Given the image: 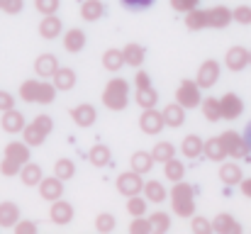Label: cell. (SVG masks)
<instances>
[{"label": "cell", "instance_id": "1", "mask_svg": "<svg viewBox=\"0 0 251 234\" xmlns=\"http://www.w3.org/2000/svg\"><path fill=\"white\" fill-rule=\"evenodd\" d=\"M127 93H129V85L125 78H112L102 93V103L110 107V110H125L127 107Z\"/></svg>", "mask_w": 251, "mask_h": 234}, {"label": "cell", "instance_id": "2", "mask_svg": "<svg viewBox=\"0 0 251 234\" xmlns=\"http://www.w3.org/2000/svg\"><path fill=\"white\" fill-rule=\"evenodd\" d=\"M171 198H173V210H176V215H180V217H190L193 215V188L190 185H185V183H176V188H173V193H171Z\"/></svg>", "mask_w": 251, "mask_h": 234}, {"label": "cell", "instance_id": "3", "mask_svg": "<svg viewBox=\"0 0 251 234\" xmlns=\"http://www.w3.org/2000/svg\"><path fill=\"white\" fill-rule=\"evenodd\" d=\"M117 190H120L122 195H127V198H132V195H139V193L144 190L142 173H137L134 168H132V171H127V173H122V176L117 178Z\"/></svg>", "mask_w": 251, "mask_h": 234}, {"label": "cell", "instance_id": "4", "mask_svg": "<svg viewBox=\"0 0 251 234\" xmlns=\"http://www.w3.org/2000/svg\"><path fill=\"white\" fill-rule=\"evenodd\" d=\"M178 103L183 107H198L200 105V85L193 83V80H183L178 85V93H176Z\"/></svg>", "mask_w": 251, "mask_h": 234}, {"label": "cell", "instance_id": "5", "mask_svg": "<svg viewBox=\"0 0 251 234\" xmlns=\"http://www.w3.org/2000/svg\"><path fill=\"white\" fill-rule=\"evenodd\" d=\"M164 125H166V122H164V112H156L154 107H149V110L142 112V117H139V127H142L144 134H159Z\"/></svg>", "mask_w": 251, "mask_h": 234}, {"label": "cell", "instance_id": "6", "mask_svg": "<svg viewBox=\"0 0 251 234\" xmlns=\"http://www.w3.org/2000/svg\"><path fill=\"white\" fill-rule=\"evenodd\" d=\"M39 195H42L44 200H49V203L61 200V195H64V181H61L59 176L44 178V181L39 183Z\"/></svg>", "mask_w": 251, "mask_h": 234}, {"label": "cell", "instance_id": "7", "mask_svg": "<svg viewBox=\"0 0 251 234\" xmlns=\"http://www.w3.org/2000/svg\"><path fill=\"white\" fill-rule=\"evenodd\" d=\"M217 78H220V64L215 59H207L198 71V85L200 88H212L217 83Z\"/></svg>", "mask_w": 251, "mask_h": 234}, {"label": "cell", "instance_id": "8", "mask_svg": "<svg viewBox=\"0 0 251 234\" xmlns=\"http://www.w3.org/2000/svg\"><path fill=\"white\" fill-rule=\"evenodd\" d=\"M222 142H225V147H227L229 156H234V158H244L247 152H249L247 139H239V134H237V132H232V130L222 134Z\"/></svg>", "mask_w": 251, "mask_h": 234}, {"label": "cell", "instance_id": "9", "mask_svg": "<svg viewBox=\"0 0 251 234\" xmlns=\"http://www.w3.org/2000/svg\"><path fill=\"white\" fill-rule=\"evenodd\" d=\"M225 64H227L229 71L239 74L244 66H249V52H247L244 47H232V49L227 52V56H225Z\"/></svg>", "mask_w": 251, "mask_h": 234}, {"label": "cell", "instance_id": "10", "mask_svg": "<svg viewBox=\"0 0 251 234\" xmlns=\"http://www.w3.org/2000/svg\"><path fill=\"white\" fill-rule=\"evenodd\" d=\"M0 125H2V130H5L7 134H20V132L25 130V115L17 112L15 107H12V110H5Z\"/></svg>", "mask_w": 251, "mask_h": 234}, {"label": "cell", "instance_id": "11", "mask_svg": "<svg viewBox=\"0 0 251 234\" xmlns=\"http://www.w3.org/2000/svg\"><path fill=\"white\" fill-rule=\"evenodd\" d=\"M56 71H59V61H56L54 54H42V56H37V61H34V74L39 78H49V76H54Z\"/></svg>", "mask_w": 251, "mask_h": 234}, {"label": "cell", "instance_id": "12", "mask_svg": "<svg viewBox=\"0 0 251 234\" xmlns=\"http://www.w3.org/2000/svg\"><path fill=\"white\" fill-rule=\"evenodd\" d=\"M222 117L225 120H237L239 115H242V110H244V103L234 95V93H227V95H222Z\"/></svg>", "mask_w": 251, "mask_h": 234}, {"label": "cell", "instance_id": "13", "mask_svg": "<svg viewBox=\"0 0 251 234\" xmlns=\"http://www.w3.org/2000/svg\"><path fill=\"white\" fill-rule=\"evenodd\" d=\"M232 20H234V12L225 5H217V7L207 10V25L210 27H227Z\"/></svg>", "mask_w": 251, "mask_h": 234}, {"label": "cell", "instance_id": "14", "mask_svg": "<svg viewBox=\"0 0 251 234\" xmlns=\"http://www.w3.org/2000/svg\"><path fill=\"white\" fill-rule=\"evenodd\" d=\"M49 217H51L54 225H69V222L74 220V208H71L69 203H64V200H54Z\"/></svg>", "mask_w": 251, "mask_h": 234}, {"label": "cell", "instance_id": "15", "mask_svg": "<svg viewBox=\"0 0 251 234\" xmlns=\"http://www.w3.org/2000/svg\"><path fill=\"white\" fill-rule=\"evenodd\" d=\"M71 117H74V122L78 125V127H90V125H95V117H98V112H95V107L93 105H76L74 110H71Z\"/></svg>", "mask_w": 251, "mask_h": 234}, {"label": "cell", "instance_id": "16", "mask_svg": "<svg viewBox=\"0 0 251 234\" xmlns=\"http://www.w3.org/2000/svg\"><path fill=\"white\" fill-rule=\"evenodd\" d=\"M83 47H85V32L83 29H78V27L69 29L66 37H64V49H66L69 54H78Z\"/></svg>", "mask_w": 251, "mask_h": 234}, {"label": "cell", "instance_id": "17", "mask_svg": "<svg viewBox=\"0 0 251 234\" xmlns=\"http://www.w3.org/2000/svg\"><path fill=\"white\" fill-rule=\"evenodd\" d=\"M39 34L44 39H56L61 34V20L56 15H44V20L39 22Z\"/></svg>", "mask_w": 251, "mask_h": 234}, {"label": "cell", "instance_id": "18", "mask_svg": "<svg viewBox=\"0 0 251 234\" xmlns=\"http://www.w3.org/2000/svg\"><path fill=\"white\" fill-rule=\"evenodd\" d=\"M164 122L168 127H180L185 122V107L180 103H171L164 107Z\"/></svg>", "mask_w": 251, "mask_h": 234}, {"label": "cell", "instance_id": "19", "mask_svg": "<svg viewBox=\"0 0 251 234\" xmlns=\"http://www.w3.org/2000/svg\"><path fill=\"white\" fill-rule=\"evenodd\" d=\"M180 152H183V156H188V158H198V156L205 152V142L198 134H188L183 139V144H180Z\"/></svg>", "mask_w": 251, "mask_h": 234}, {"label": "cell", "instance_id": "20", "mask_svg": "<svg viewBox=\"0 0 251 234\" xmlns=\"http://www.w3.org/2000/svg\"><path fill=\"white\" fill-rule=\"evenodd\" d=\"M105 15V5L100 2V0H83V5H81V17H83L85 22H95V20H100Z\"/></svg>", "mask_w": 251, "mask_h": 234}, {"label": "cell", "instance_id": "21", "mask_svg": "<svg viewBox=\"0 0 251 234\" xmlns=\"http://www.w3.org/2000/svg\"><path fill=\"white\" fill-rule=\"evenodd\" d=\"M227 154H229V152H227L222 137H215V139H207V142H205V156H207L210 161H222Z\"/></svg>", "mask_w": 251, "mask_h": 234}, {"label": "cell", "instance_id": "22", "mask_svg": "<svg viewBox=\"0 0 251 234\" xmlns=\"http://www.w3.org/2000/svg\"><path fill=\"white\" fill-rule=\"evenodd\" d=\"M154 154H147V152H134L132 158H129V166L137 171V173H149L151 166H154Z\"/></svg>", "mask_w": 251, "mask_h": 234}, {"label": "cell", "instance_id": "23", "mask_svg": "<svg viewBox=\"0 0 251 234\" xmlns=\"http://www.w3.org/2000/svg\"><path fill=\"white\" fill-rule=\"evenodd\" d=\"M20 217V208L15 203H0V227H15Z\"/></svg>", "mask_w": 251, "mask_h": 234}, {"label": "cell", "instance_id": "24", "mask_svg": "<svg viewBox=\"0 0 251 234\" xmlns=\"http://www.w3.org/2000/svg\"><path fill=\"white\" fill-rule=\"evenodd\" d=\"M212 230L215 232H222V234H239L242 232V225L234 222L229 215H217L215 222H212Z\"/></svg>", "mask_w": 251, "mask_h": 234}, {"label": "cell", "instance_id": "25", "mask_svg": "<svg viewBox=\"0 0 251 234\" xmlns=\"http://www.w3.org/2000/svg\"><path fill=\"white\" fill-rule=\"evenodd\" d=\"M122 64H125V52H120V49H107V52L102 54V66H105L110 74L120 71Z\"/></svg>", "mask_w": 251, "mask_h": 234}, {"label": "cell", "instance_id": "26", "mask_svg": "<svg viewBox=\"0 0 251 234\" xmlns=\"http://www.w3.org/2000/svg\"><path fill=\"white\" fill-rule=\"evenodd\" d=\"M144 195H147L149 203H164L168 198V193H166V188L161 185V181H149V183H144Z\"/></svg>", "mask_w": 251, "mask_h": 234}, {"label": "cell", "instance_id": "27", "mask_svg": "<svg viewBox=\"0 0 251 234\" xmlns=\"http://www.w3.org/2000/svg\"><path fill=\"white\" fill-rule=\"evenodd\" d=\"M20 178L25 185H39L42 183V168L37 163H25L20 168Z\"/></svg>", "mask_w": 251, "mask_h": 234}, {"label": "cell", "instance_id": "28", "mask_svg": "<svg viewBox=\"0 0 251 234\" xmlns=\"http://www.w3.org/2000/svg\"><path fill=\"white\" fill-rule=\"evenodd\" d=\"M220 181H222L225 185H237V183H242V168H239L237 163H225V166L220 168Z\"/></svg>", "mask_w": 251, "mask_h": 234}, {"label": "cell", "instance_id": "29", "mask_svg": "<svg viewBox=\"0 0 251 234\" xmlns=\"http://www.w3.org/2000/svg\"><path fill=\"white\" fill-rule=\"evenodd\" d=\"M27 147H29L27 142H25V144H20V142L7 144V149H5V158H12V161H17L20 166H25V163H27V158H29Z\"/></svg>", "mask_w": 251, "mask_h": 234}, {"label": "cell", "instance_id": "30", "mask_svg": "<svg viewBox=\"0 0 251 234\" xmlns=\"http://www.w3.org/2000/svg\"><path fill=\"white\" fill-rule=\"evenodd\" d=\"M122 52H125V64H127V66H134V69L142 66V61H144V49H142L139 44L132 42V44H127Z\"/></svg>", "mask_w": 251, "mask_h": 234}, {"label": "cell", "instance_id": "31", "mask_svg": "<svg viewBox=\"0 0 251 234\" xmlns=\"http://www.w3.org/2000/svg\"><path fill=\"white\" fill-rule=\"evenodd\" d=\"M54 85H56L59 90H71V88L76 85V74H74L71 69H59V71L54 74Z\"/></svg>", "mask_w": 251, "mask_h": 234}, {"label": "cell", "instance_id": "32", "mask_svg": "<svg viewBox=\"0 0 251 234\" xmlns=\"http://www.w3.org/2000/svg\"><path fill=\"white\" fill-rule=\"evenodd\" d=\"M22 134H25V142H27L29 147H39V144L47 139V132H44V130H39L34 122H32V125H25Z\"/></svg>", "mask_w": 251, "mask_h": 234}, {"label": "cell", "instance_id": "33", "mask_svg": "<svg viewBox=\"0 0 251 234\" xmlns=\"http://www.w3.org/2000/svg\"><path fill=\"white\" fill-rule=\"evenodd\" d=\"M110 149L105 147V144H95L93 149H90V163L93 166H98V168H102V166H107L110 163Z\"/></svg>", "mask_w": 251, "mask_h": 234}, {"label": "cell", "instance_id": "34", "mask_svg": "<svg viewBox=\"0 0 251 234\" xmlns=\"http://www.w3.org/2000/svg\"><path fill=\"white\" fill-rule=\"evenodd\" d=\"M137 103H139V107L149 110V107H154L159 103V93L154 88H139L137 90Z\"/></svg>", "mask_w": 251, "mask_h": 234}, {"label": "cell", "instance_id": "35", "mask_svg": "<svg viewBox=\"0 0 251 234\" xmlns=\"http://www.w3.org/2000/svg\"><path fill=\"white\" fill-rule=\"evenodd\" d=\"M202 112L210 122H217L222 117V103L217 98H207V100H202Z\"/></svg>", "mask_w": 251, "mask_h": 234}, {"label": "cell", "instance_id": "36", "mask_svg": "<svg viewBox=\"0 0 251 234\" xmlns=\"http://www.w3.org/2000/svg\"><path fill=\"white\" fill-rule=\"evenodd\" d=\"M151 154H154V158H156L159 163H166L171 158H176V147H173L171 142H159Z\"/></svg>", "mask_w": 251, "mask_h": 234}, {"label": "cell", "instance_id": "37", "mask_svg": "<svg viewBox=\"0 0 251 234\" xmlns=\"http://www.w3.org/2000/svg\"><path fill=\"white\" fill-rule=\"evenodd\" d=\"M20 98L25 103H37V98H39V83L37 80H25L20 85Z\"/></svg>", "mask_w": 251, "mask_h": 234}, {"label": "cell", "instance_id": "38", "mask_svg": "<svg viewBox=\"0 0 251 234\" xmlns=\"http://www.w3.org/2000/svg\"><path fill=\"white\" fill-rule=\"evenodd\" d=\"M185 25H188L190 29L210 27V25H207V10H190V15L185 17Z\"/></svg>", "mask_w": 251, "mask_h": 234}, {"label": "cell", "instance_id": "39", "mask_svg": "<svg viewBox=\"0 0 251 234\" xmlns=\"http://www.w3.org/2000/svg\"><path fill=\"white\" fill-rule=\"evenodd\" d=\"M54 171H56V176H59L61 181H71L74 173H76V166H74V161H69V158H59L56 166H54Z\"/></svg>", "mask_w": 251, "mask_h": 234}, {"label": "cell", "instance_id": "40", "mask_svg": "<svg viewBox=\"0 0 251 234\" xmlns=\"http://www.w3.org/2000/svg\"><path fill=\"white\" fill-rule=\"evenodd\" d=\"M164 166H166V171H164V173H166L168 181H173V183L183 181V173H185V168H183V163H180V161L171 158V161H166Z\"/></svg>", "mask_w": 251, "mask_h": 234}, {"label": "cell", "instance_id": "41", "mask_svg": "<svg viewBox=\"0 0 251 234\" xmlns=\"http://www.w3.org/2000/svg\"><path fill=\"white\" fill-rule=\"evenodd\" d=\"M56 85L54 83H39V98H37V103H44V105H49V103H54V98H56Z\"/></svg>", "mask_w": 251, "mask_h": 234}, {"label": "cell", "instance_id": "42", "mask_svg": "<svg viewBox=\"0 0 251 234\" xmlns=\"http://www.w3.org/2000/svg\"><path fill=\"white\" fill-rule=\"evenodd\" d=\"M151 227H154V232L164 234L171 230V217H168L166 212H154L151 215Z\"/></svg>", "mask_w": 251, "mask_h": 234}, {"label": "cell", "instance_id": "43", "mask_svg": "<svg viewBox=\"0 0 251 234\" xmlns=\"http://www.w3.org/2000/svg\"><path fill=\"white\" fill-rule=\"evenodd\" d=\"M127 212L134 215V217H142V215L147 212V200H142L139 195H132V198L127 200Z\"/></svg>", "mask_w": 251, "mask_h": 234}, {"label": "cell", "instance_id": "44", "mask_svg": "<svg viewBox=\"0 0 251 234\" xmlns=\"http://www.w3.org/2000/svg\"><path fill=\"white\" fill-rule=\"evenodd\" d=\"M95 230L102 234L112 232L115 230V217L112 215H107V212H102V215H98V220H95Z\"/></svg>", "mask_w": 251, "mask_h": 234}, {"label": "cell", "instance_id": "45", "mask_svg": "<svg viewBox=\"0 0 251 234\" xmlns=\"http://www.w3.org/2000/svg\"><path fill=\"white\" fill-rule=\"evenodd\" d=\"M61 0H34V7L39 10V15H54L59 10Z\"/></svg>", "mask_w": 251, "mask_h": 234}, {"label": "cell", "instance_id": "46", "mask_svg": "<svg viewBox=\"0 0 251 234\" xmlns=\"http://www.w3.org/2000/svg\"><path fill=\"white\" fill-rule=\"evenodd\" d=\"M129 232H132V234H149V232H154V227H151V220L134 217V222L129 225Z\"/></svg>", "mask_w": 251, "mask_h": 234}, {"label": "cell", "instance_id": "47", "mask_svg": "<svg viewBox=\"0 0 251 234\" xmlns=\"http://www.w3.org/2000/svg\"><path fill=\"white\" fill-rule=\"evenodd\" d=\"M22 7H25L22 0H0V10L5 15H17V12H22Z\"/></svg>", "mask_w": 251, "mask_h": 234}, {"label": "cell", "instance_id": "48", "mask_svg": "<svg viewBox=\"0 0 251 234\" xmlns=\"http://www.w3.org/2000/svg\"><path fill=\"white\" fill-rule=\"evenodd\" d=\"M120 2H122V7H127V10H132V12H139V10L151 7L156 0H120Z\"/></svg>", "mask_w": 251, "mask_h": 234}, {"label": "cell", "instance_id": "49", "mask_svg": "<svg viewBox=\"0 0 251 234\" xmlns=\"http://www.w3.org/2000/svg\"><path fill=\"white\" fill-rule=\"evenodd\" d=\"M190 230H193L195 234L215 232V230H212V222H207V220H202V217H195V220H193V225H190Z\"/></svg>", "mask_w": 251, "mask_h": 234}, {"label": "cell", "instance_id": "50", "mask_svg": "<svg viewBox=\"0 0 251 234\" xmlns=\"http://www.w3.org/2000/svg\"><path fill=\"white\" fill-rule=\"evenodd\" d=\"M234 20H237L239 25H251V7L249 5H239V7L234 10Z\"/></svg>", "mask_w": 251, "mask_h": 234}, {"label": "cell", "instance_id": "51", "mask_svg": "<svg viewBox=\"0 0 251 234\" xmlns=\"http://www.w3.org/2000/svg\"><path fill=\"white\" fill-rule=\"evenodd\" d=\"M20 168H22V166H20L17 161H12V158H2V163H0V171H2V176H15Z\"/></svg>", "mask_w": 251, "mask_h": 234}, {"label": "cell", "instance_id": "52", "mask_svg": "<svg viewBox=\"0 0 251 234\" xmlns=\"http://www.w3.org/2000/svg\"><path fill=\"white\" fill-rule=\"evenodd\" d=\"M195 5H198V0H171V7L178 12H190V10H195Z\"/></svg>", "mask_w": 251, "mask_h": 234}, {"label": "cell", "instance_id": "53", "mask_svg": "<svg viewBox=\"0 0 251 234\" xmlns=\"http://www.w3.org/2000/svg\"><path fill=\"white\" fill-rule=\"evenodd\" d=\"M12 107H15V98H12L10 93L0 90V112H5V110H12Z\"/></svg>", "mask_w": 251, "mask_h": 234}, {"label": "cell", "instance_id": "54", "mask_svg": "<svg viewBox=\"0 0 251 234\" xmlns=\"http://www.w3.org/2000/svg\"><path fill=\"white\" fill-rule=\"evenodd\" d=\"M34 125H37L39 130H44L47 134H49V132H51V127H54V122H51V117H49V115H39V117L34 120Z\"/></svg>", "mask_w": 251, "mask_h": 234}, {"label": "cell", "instance_id": "55", "mask_svg": "<svg viewBox=\"0 0 251 234\" xmlns=\"http://www.w3.org/2000/svg\"><path fill=\"white\" fill-rule=\"evenodd\" d=\"M15 232L17 234H34L37 232V225H34V222H17V225H15Z\"/></svg>", "mask_w": 251, "mask_h": 234}, {"label": "cell", "instance_id": "56", "mask_svg": "<svg viewBox=\"0 0 251 234\" xmlns=\"http://www.w3.org/2000/svg\"><path fill=\"white\" fill-rule=\"evenodd\" d=\"M134 83H137V88H151V80H149V76L144 71L134 76Z\"/></svg>", "mask_w": 251, "mask_h": 234}, {"label": "cell", "instance_id": "57", "mask_svg": "<svg viewBox=\"0 0 251 234\" xmlns=\"http://www.w3.org/2000/svg\"><path fill=\"white\" fill-rule=\"evenodd\" d=\"M242 193H244L247 198H251V178H247V181H242Z\"/></svg>", "mask_w": 251, "mask_h": 234}, {"label": "cell", "instance_id": "58", "mask_svg": "<svg viewBox=\"0 0 251 234\" xmlns=\"http://www.w3.org/2000/svg\"><path fill=\"white\" fill-rule=\"evenodd\" d=\"M244 139H247V144H249V152H251V122L247 125V130H244Z\"/></svg>", "mask_w": 251, "mask_h": 234}, {"label": "cell", "instance_id": "59", "mask_svg": "<svg viewBox=\"0 0 251 234\" xmlns=\"http://www.w3.org/2000/svg\"><path fill=\"white\" fill-rule=\"evenodd\" d=\"M249 64H251V52H249Z\"/></svg>", "mask_w": 251, "mask_h": 234}]
</instances>
